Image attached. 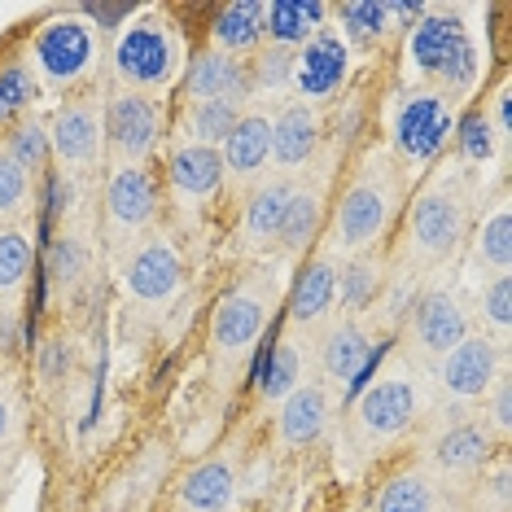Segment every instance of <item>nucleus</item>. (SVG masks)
Listing matches in <instances>:
<instances>
[{
	"instance_id": "31",
	"label": "nucleus",
	"mask_w": 512,
	"mask_h": 512,
	"mask_svg": "<svg viewBox=\"0 0 512 512\" xmlns=\"http://www.w3.org/2000/svg\"><path fill=\"white\" fill-rule=\"evenodd\" d=\"M0 154L9 162H18L27 176H40L44 167L53 162V145H49V127L40 119H18L5 127V136H0Z\"/></svg>"
},
{
	"instance_id": "30",
	"label": "nucleus",
	"mask_w": 512,
	"mask_h": 512,
	"mask_svg": "<svg viewBox=\"0 0 512 512\" xmlns=\"http://www.w3.org/2000/svg\"><path fill=\"white\" fill-rule=\"evenodd\" d=\"M232 495H237V477H232V469L219 460L197 464L180 486V499L189 512H224L232 504Z\"/></svg>"
},
{
	"instance_id": "21",
	"label": "nucleus",
	"mask_w": 512,
	"mask_h": 512,
	"mask_svg": "<svg viewBox=\"0 0 512 512\" xmlns=\"http://www.w3.org/2000/svg\"><path fill=\"white\" fill-rule=\"evenodd\" d=\"M491 451H495V434L486 429V421H469V416L451 421L434 442H429V460H434L442 473H477V469H486Z\"/></svg>"
},
{
	"instance_id": "27",
	"label": "nucleus",
	"mask_w": 512,
	"mask_h": 512,
	"mask_svg": "<svg viewBox=\"0 0 512 512\" xmlns=\"http://www.w3.org/2000/svg\"><path fill=\"white\" fill-rule=\"evenodd\" d=\"M320 215H324L320 189L294 184V189H289V202H285V215H281V232H276V250H281L285 259L307 254V246L316 241V232H320Z\"/></svg>"
},
{
	"instance_id": "35",
	"label": "nucleus",
	"mask_w": 512,
	"mask_h": 512,
	"mask_svg": "<svg viewBox=\"0 0 512 512\" xmlns=\"http://www.w3.org/2000/svg\"><path fill=\"white\" fill-rule=\"evenodd\" d=\"M473 259L482 267H491V276H508V267H512V215H508V206H499V211L477 228Z\"/></svg>"
},
{
	"instance_id": "5",
	"label": "nucleus",
	"mask_w": 512,
	"mask_h": 512,
	"mask_svg": "<svg viewBox=\"0 0 512 512\" xmlns=\"http://www.w3.org/2000/svg\"><path fill=\"white\" fill-rule=\"evenodd\" d=\"M101 132L114 167H149V158L162 149L167 136V106L162 97L132 88H114L101 106Z\"/></svg>"
},
{
	"instance_id": "44",
	"label": "nucleus",
	"mask_w": 512,
	"mask_h": 512,
	"mask_svg": "<svg viewBox=\"0 0 512 512\" xmlns=\"http://www.w3.org/2000/svg\"><path fill=\"white\" fill-rule=\"evenodd\" d=\"M486 399H491V421H486V429H491L495 438H508L512 434V386H508V377H499Z\"/></svg>"
},
{
	"instance_id": "8",
	"label": "nucleus",
	"mask_w": 512,
	"mask_h": 512,
	"mask_svg": "<svg viewBox=\"0 0 512 512\" xmlns=\"http://www.w3.org/2000/svg\"><path fill=\"white\" fill-rule=\"evenodd\" d=\"M101 202L114 241H145L162 215V180L149 167H114Z\"/></svg>"
},
{
	"instance_id": "46",
	"label": "nucleus",
	"mask_w": 512,
	"mask_h": 512,
	"mask_svg": "<svg viewBox=\"0 0 512 512\" xmlns=\"http://www.w3.org/2000/svg\"><path fill=\"white\" fill-rule=\"evenodd\" d=\"M0 136H5V119H0Z\"/></svg>"
},
{
	"instance_id": "28",
	"label": "nucleus",
	"mask_w": 512,
	"mask_h": 512,
	"mask_svg": "<svg viewBox=\"0 0 512 512\" xmlns=\"http://www.w3.org/2000/svg\"><path fill=\"white\" fill-rule=\"evenodd\" d=\"M289 189L294 180L276 176V180H263L259 189L250 193L246 202V241L254 250H276V232H281V215H285V202H289Z\"/></svg>"
},
{
	"instance_id": "38",
	"label": "nucleus",
	"mask_w": 512,
	"mask_h": 512,
	"mask_svg": "<svg viewBox=\"0 0 512 512\" xmlns=\"http://www.w3.org/2000/svg\"><path fill=\"white\" fill-rule=\"evenodd\" d=\"M246 66H250V88L254 92H289L294 88V53L289 49L263 44Z\"/></svg>"
},
{
	"instance_id": "25",
	"label": "nucleus",
	"mask_w": 512,
	"mask_h": 512,
	"mask_svg": "<svg viewBox=\"0 0 512 512\" xmlns=\"http://www.w3.org/2000/svg\"><path fill=\"white\" fill-rule=\"evenodd\" d=\"M211 49L241 57L263 49V0H232L211 18Z\"/></svg>"
},
{
	"instance_id": "13",
	"label": "nucleus",
	"mask_w": 512,
	"mask_h": 512,
	"mask_svg": "<svg viewBox=\"0 0 512 512\" xmlns=\"http://www.w3.org/2000/svg\"><path fill=\"white\" fill-rule=\"evenodd\" d=\"M53 158L66 167V176H88L106 154V132H101V110L92 101H66L49 123Z\"/></svg>"
},
{
	"instance_id": "16",
	"label": "nucleus",
	"mask_w": 512,
	"mask_h": 512,
	"mask_svg": "<svg viewBox=\"0 0 512 512\" xmlns=\"http://www.w3.org/2000/svg\"><path fill=\"white\" fill-rule=\"evenodd\" d=\"M180 92L184 101H237V106H250V66L219 49H202L193 62H184Z\"/></svg>"
},
{
	"instance_id": "12",
	"label": "nucleus",
	"mask_w": 512,
	"mask_h": 512,
	"mask_svg": "<svg viewBox=\"0 0 512 512\" xmlns=\"http://www.w3.org/2000/svg\"><path fill=\"white\" fill-rule=\"evenodd\" d=\"M499 377H504V346L491 342L486 333H469L438 364V386L460 403H482Z\"/></svg>"
},
{
	"instance_id": "2",
	"label": "nucleus",
	"mask_w": 512,
	"mask_h": 512,
	"mask_svg": "<svg viewBox=\"0 0 512 512\" xmlns=\"http://www.w3.org/2000/svg\"><path fill=\"white\" fill-rule=\"evenodd\" d=\"M394 206H399V176L386 158H368L364 171L342 189L333 211V241L346 254H372L381 237H386Z\"/></svg>"
},
{
	"instance_id": "34",
	"label": "nucleus",
	"mask_w": 512,
	"mask_h": 512,
	"mask_svg": "<svg viewBox=\"0 0 512 512\" xmlns=\"http://www.w3.org/2000/svg\"><path fill=\"white\" fill-rule=\"evenodd\" d=\"M36 97H40V79L27 62L0 66V119H5V127L27 119V110L36 106Z\"/></svg>"
},
{
	"instance_id": "9",
	"label": "nucleus",
	"mask_w": 512,
	"mask_h": 512,
	"mask_svg": "<svg viewBox=\"0 0 512 512\" xmlns=\"http://www.w3.org/2000/svg\"><path fill=\"white\" fill-rule=\"evenodd\" d=\"M184 289V254L171 237L136 241L123 263V294L136 307H167Z\"/></svg>"
},
{
	"instance_id": "1",
	"label": "nucleus",
	"mask_w": 512,
	"mask_h": 512,
	"mask_svg": "<svg viewBox=\"0 0 512 512\" xmlns=\"http://www.w3.org/2000/svg\"><path fill=\"white\" fill-rule=\"evenodd\" d=\"M110 66H114V79L119 88H132V92H167L171 84H180V71H184V44H180V31L167 14H145L136 22H127L114 40V53H110Z\"/></svg>"
},
{
	"instance_id": "29",
	"label": "nucleus",
	"mask_w": 512,
	"mask_h": 512,
	"mask_svg": "<svg viewBox=\"0 0 512 512\" xmlns=\"http://www.w3.org/2000/svg\"><path fill=\"white\" fill-rule=\"evenodd\" d=\"M241 114H246V106H237V101H184V141L219 149Z\"/></svg>"
},
{
	"instance_id": "40",
	"label": "nucleus",
	"mask_w": 512,
	"mask_h": 512,
	"mask_svg": "<svg viewBox=\"0 0 512 512\" xmlns=\"http://www.w3.org/2000/svg\"><path fill=\"white\" fill-rule=\"evenodd\" d=\"M84 272H88V246L75 237V232H62V237L53 241V250H49V281L53 289H71L84 281Z\"/></svg>"
},
{
	"instance_id": "22",
	"label": "nucleus",
	"mask_w": 512,
	"mask_h": 512,
	"mask_svg": "<svg viewBox=\"0 0 512 512\" xmlns=\"http://www.w3.org/2000/svg\"><path fill=\"white\" fill-rule=\"evenodd\" d=\"M333 421V403H329V386L320 381H302L294 394L281 399V416H276V429H281L285 447H311Z\"/></svg>"
},
{
	"instance_id": "11",
	"label": "nucleus",
	"mask_w": 512,
	"mask_h": 512,
	"mask_svg": "<svg viewBox=\"0 0 512 512\" xmlns=\"http://www.w3.org/2000/svg\"><path fill=\"white\" fill-rule=\"evenodd\" d=\"M421 416V386L407 372H390L377 386H368L355 403V429L368 442H390L407 434Z\"/></svg>"
},
{
	"instance_id": "36",
	"label": "nucleus",
	"mask_w": 512,
	"mask_h": 512,
	"mask_svg": "<svg viewBox=\"0 0 512 512\" xmlns=\"http://www.w3.org/2000/svg\"><path fill=\"white\" fill-rule=\"evenodd\" d=\"M333 14L342 22L346 40L364 44V49H372V44L390 31V9L381 5V0H351V5H337ZM342 31H337V36H342Z\"/></svg>"
},
{
	"instance_id": "43",
	"label": "nucleus",
	"mask_w": 512,
	"mask_h": 512,
	"mask_svg": "<svg viewBox=\"0 0 512 512\" xmlns=\"http://www.w3.org/2000/svg\"><path fill=\"white\" fill-rule=\"evenodd\" d=\"M75 368V346L66 337H44L40 346V377L44 381H66Z\"/></svg>"
},
{
	"instance_id": "33",
	"label": "nucleus",
	"mask_w": 512,
	"mask_h": 512,
	"mask_svg": "<svg viewBox=\"0 0 512 512\" xmlns=\"http://www.w3.org/2000/svg\"><path fill=\"white\" fill-rule=\"evenodd\" d=\"M298 386H302V351L294 342H276L259 372V394L267 403H281L285 394H294Z\"/></svg>"
},
{
	"instance_id": "32",
	"label": "nucleus",
	"mask_w": 512,
	"mask_h": 512,
	"mask_svg": "<svg viewBox=\"0 0 512 512\" xmlns=\"http://www.w3.org/2000/svg\"><path fill=\"white\" fill-rule=\"evenodd\" d=\"M31 263H36V250H31L27 232L0 228V302H14L27 289Z\"/></svg>"
},
{
	"instance_id": "19",
	"label": "nucleus",
	"mask_w": 512,
	"mask_h": 512,
	"mask_svg": "<svg viewBox=\"0 0 512 512\" xmlns=\"http://www.w3.org/2000/svg\"><path fill=\"white\" fill-rule=\"evenodd\" d=\"M320 110L307 106V101H289V106L276 110L272 119V162L285 171V180L298 176V167H307L320 149Z\"/></svg>"
},
{
	"instance_id": "18",
	"label": "nucleus",
	"mask_w": 512,
	"mask_h": 512,
	"mask_svg": "<svg viewBox=\"0 0 512 512\" xmlns=\"http://www.w3.org/2000/svg\"><path fill=\"white\" fill-rule=\"evenodd\" d=\"M267 324V302L259 294H246V289H232L215 302V316H211V346L219 359H241L259 342Z\"/></svg>"
},
{
	"instance_id": "45",
	"label": "nucleus",
	"mask_w": 512,
	"mask_h": 512,
	"mask_svg": "<svg viewBox=\"0 0 512 512\" xmlns=\"http://www.w3.org/2000/svg\"><path fill=\"white\" fill-rule=\"evenodd\" d=\"M9 434V407H5V399H0V438Z\"/></svg>"
},
{
	"instance_id": "39",
	"label": "nucleus",
	"mask_w": 512,
	"mask_h": 512,
	"mask_svg": "<svg viewBox=\"0 0 512 512\" xmlns=\"http://www.w3.org/2000/svg\"><path fill=\"white\" fill-rule=\"evenodd\" d=\"M477 316L495 333L499 346H508V329H512V276H491L477 294Z\"/></svg>"
},
{
	"instance_id": "23",
	"label": "nucleus",
	"mask_w": 512,
	"mask_h": 512,
	"mask_svg": "<svg viewBox=\"0 0 512 512\" xmlns=\"http://www.w3.org/2000/svg\"><path fill=\"white\" fill-rule=\"evenodd\" d=\"M324 18H329V5H320V0H267L263 5V44L298 53L311 36L324 31Z\"/></svg>"
},
{
	"instance_id": "20",
	"label": "nucleus",
	"mask_w": 512,
	"mask_h": 512,
	"mask_svg": "<svg viewBox=\"0 0 512 512\" xmlns=\"http://www.w3.org/2000/svg\"><path fill=\"white\" fill-rule=\"evenodd\" d=\"M219 158H224V176L237 184L263 180L267 162H272V114L263 110H246L232 127V136L219 145Z\"/></svg>"
},
{
	"instance_id": "14",
	"label": "nucleus",
	"mask_w": 512,
	"mask_h": 512,
	"mask_svg": "<svg viewBox=\"0 0 512 512\" xmlns=\"http://www.w3.org/2000/svg\"><path fill=\"white\" fill-rule=\"evenodd\" d=\"M224 158L219 149L193 145V141H176L167 149V184L176 197L180 211H202L224 193Z\"/></svg>"
},
{
	"instance_id": "41",
	"label": "nucleus",
	"mask_w": 512,
	"mask_h": 512,
	"mask_svg": "<svg viewBox=\"0 0 512 512\" xmlns=\"http://www.w3.org/2000/svg\"><path fill=\"white\" fill-rule=\"evenodd\" d=\"M456 145H460V158L464 162H491L495 158V145H499V136H495V127H491V119H486L482 110H473V114H464V119L456 123Z\"/></svg>"
},
{
	"instance_id": "7",
	"label": "nucleus",
	"mask_w": 512,
	"mask_h": 512,
	"mask_svg": "<svg viewBox=\"0 0 512 512\" xmlns=\"http://www.w3.org/2000/svg\"><path fill=\"white\" fill-rule=\"evenodd\" d=\"M451 132H456V101L438 88L407 92L403 106L394 110V123H390L394 149H399V158L407 167L434 162L442 149H447Z\"/></svg>"
},
{
	"instance_id": "6",
	"label": "nucleus",
	"mask_w": 512,
	"mask_h": 512,
	"mask_svg": "<svg viewBox=\"0 0 512 512\" xmlns=\"http://www.w3.org/2000/svg\"><path fill=\"white\" fill-rule=\"evenodd\" d=\"M464 237H469V202H464L460 189L438 184V189H425L412 202V215H407V250H412L416 263L438 267V263L456 259Z\"/></svg>"
},
{
	"instance_id": "17",
	"label": "nucleus",
	"mask_w": 512,
	"mask_h": 512,
	"mask_svg": "<svg viewBox=\"0 0 512 512\" xmlns=\"http://www.w3.org/2000/svg\"><path fill=\"white\" fill-rule=\"evenodd\" d=\"M372 333L364 329L359 320H337L324 329L320 346H316V364H320V377L329 386H342V390H359L368 377V364H372ZM320 381V386H324Z\"/></svg>"
},
{
	"instance_id": "37",
	"label": "nucleus",
	"mask_w": 512,
	"mask_h": 512,
	"mask_svg": "<svg viewBox=\"0 0 512 512\" xmlns=\"http://www.w3.org/2000/svg\"><path fill=\"white\" fill-rule=\"evenodd\" d=\"M377 512H438V495L434 482L421 473H399L381 486L377 495Z\"/></svg>"
},
{
	"instance_id": "10",
	"label": "nucleus",
	"mask_w": 512,
	"mask_h": 512,
	"mask_svg": "<svg viewBox=\"0 0 512 512\" xmlns=\"http://www.w3.org/2000/svg\"><path fill=\"white\" fill-rule=\"evenodd\" d=\"M407 311H412V316H407V342H412L421 364L438 368L442 359L469 337V311H464L460 298L447 294V289H425Z\"/></svg>"
},
{
	"instance_id": "24",
	"label": "nucleus",
	"mask_w": 512,
	"mask_h": 512,
	"mask_svg": "<svg viewBox=\"0 0 512 512\" xmlns=\"http://www.w3.org/2000/svg\"><path fill=\"white\" fill-rule=\"evenodd\" d=\"M337 307V259L333 254H316L298 272L294 294H289V320L294 324H320Z\"/></svg>"
},
{
	"instance_id": "4",
	"label": "nucleus",
	"mask_w": 512,
	"mask_h": 512,
	"mask_svg": "<svg viewBox=\"0 0 512 512\" xmlns=\"http://www.w3.org/2000/svg\"><path fill=\"white\" fill-rule=\"evenodd\" d=\"M31 71L44 88L71 92L84 79L97 75L101 66V27H92L88 18H53L44 22L31 40Z\"/></svg>"
},
{
	"instance_id": "42",
	"label": "nucleus",
	"mask_w": 512,
	"mask_h": 512,
	"mask_svg": "<svg viewBox=\"0 0 512 512\" xmlns=\"http://www.w3.org/2000/svg\"><path fill=\"white\" fill-rule=\"evenodd\" d=\"M31 206V176L0 154V219H18Z\"/></svg>"
},
{
	"instance_id": "26",
	"label": "nucleus",
	"mask_w": 512,
	"mask_h": 512,
	"mask_svg": "<svg viewBox=\"0 0 512 512\" xmlns=\"http://www.w3.org/2000/svg\"><path fill=\"white\" fill-rule=\"evenodd\" d=\"M381 294H386V267L377 254H351L337 267V302L346 320H359L372 302H381Z\"/></svg>"
},
{
	"instance_id": "3",
	"label": "nucleus",
	"mask_w": 512,
	"mask_h": 512,
	"mask_svg": "<svg viewBox=\"0 0 512 512\" xmlns=\"http://www.w3.org/2000/svg\"><path fill=\"white\" fill-rule=\"evenodd\" d=\"M407 57L425 79H438V92H469L477 79V44L456 14H425L407 31Z\"/></svg>"
},
{
	"instance_id": "15",
	"label": "nucleus",
	"mask_w": 512,
	"mask_h": 512,
	"mask_svg": "<svg viewBox=\"0 0 512 512\" xmlns=\"http://www.w3.org/2000/svg\"><path fill=\"white\" fill-rule=\"evenodd\" d=\"M346 71H351V49L337 31H320L311 36L302 49L294 53V92L298 101L316 106V101H329L333 92H342Z\"/></svg>"
}]
</instances>
